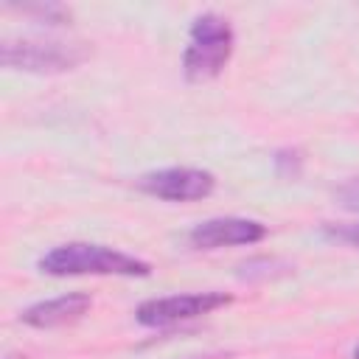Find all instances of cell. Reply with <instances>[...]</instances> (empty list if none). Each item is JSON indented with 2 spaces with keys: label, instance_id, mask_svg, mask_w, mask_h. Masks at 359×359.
I'll use <instances>...</instances> for the list:
<instances>
[{
  "label": "cell",
  "instance_id": "obj_3",
  "mask_svg": "<svg viewBox=\"0 0 359 359\" xmlns=\"http://www.w3.org/2000/svg\"><path fill=\"white\" fill-rule=\"evenodd\" d=\"M87 59V48L79 42L56 39H6L0 48V62L11 70L28 73H65Z\"/></svg>",
  "mask_w": 359,
  "mask_h": 359
},
{
  "label": "cell",
  "instance_id": "obj_1",
  "mask_svg": "<svg viewBox=\"0 0 359 359\" xmlns=\"http://www.w3.org/2000/svg\"><path fill=\"white\" fill-rule=\"evenodd\" d=\"M39 269L53 278H73V275H118V278H146L151 266L135 255L104 244L70 241L59 244L39 258Z\"/></svg>",
  "mask_w": 359,
  "mask_h": 359
},
{
  "label": "cell",
  "instance_id": "obj_9",
  "mask_svg": "<svg viewBox=\"0 0 359 359\" xmlns=\"http://www.w3.org/2000/svg\"><path fill=\"white\" fill-rule=\"evenodd\" d=\"M334 199H337L339 208H345L351 213H359V177H351L348 182H342L334 191Z\"/></svg>",
  "mask_w": 359,
  "mask_h": 359
},
{
  "label": "cell",
  "instance_id": "obj_10",
  "mask_svg": "<svg viewBox=\"0 0 359 359\" xmlns=\"http://www.w3.org/2000/svg\"><path fill=\"white\" fill-rule=\"evenodd\" d=\"M275 168H278V174H283V177H294V174L300 171V151H294V149L278 151V154H275Z\"/></svg>",
  "mask_w": 359,
  "mask_h": 359
},
{
  "label": "cell",
  "instance_id": "obj_7",
  "mask_svg": "<svg viewBox=\"0 0 359 359\" xmlns=\"http://www.w3.org/2000/svg\"><path fill=\"white\" fill-rule=\"evenodd\" d=\"M90 297L81 294V292H70V294H62V297H53V300H42V303H34L28 306L20 320L31 328H56V325H67L79 317L87 314L90 309Z\"/></svg>",
  "mask_w": 359,
  "mask_h": 359
},
{
  "label": "cell",
  "instance_id": "obj_2",
  "mask_svg": "<svg viewBox=\"0 0 359 359\" xmlns=\"http://www.w3.org/2000/svg\"><path fill=\"white\" fill-rule=\"evenodd\" d=\"M233 28L219 14H202L191 25V39L182 53V70L188 81L216 79L233 53Z\"/></svg>",
  "mask_w": 359,
  "mask_h": 359
},
{
  "label": "cell",
  "instance_id": "obj_5",
  "mask_svg": "<svg viewBox=\"0 0 359 359\" xmlns=\"http://www.w3.org/2000/svg\"><path fill=\"white\" fill-rule=\"evenodd\" d=\"M137 188L165 202H196L213 194L216 177L202 168H160L143 174L137 180Z\"/></svg>",
  "mask_w": 359,
  "mask_h": 359
},
{
  "label": "cell",
  "instance_id": "obj_8",
  "mask_svg": "<svg viewBox=\"0 0 359 359\" xmlns=\"http://www.w3.org/2000/svg\"><path fill=\"white\" fill-rule=\"evenodd\" d=\"M323 236L348 247H359V222H342V224H323Z\"/></svg>",
  "mask_w": 359,
  "mask_h": 359
},
{
  "label": "cell",
  "instance_id": "obj_6",
  "mask_svg": "<svg viewBox=\"0 0 359 359\" xmlns=\"http://www.w3.org/2000/svg\"><path fill=\"white\" fill-rule=\"evenodd\" d=\"M266 236V227L255 219H238V216H222L199 222L188 241L199 250H219V247H236V244H258Z\"/></svg>",
  "mask_w": 359,
  "mask_h": 359
},
{
  "label": "cell",
  "instance_id": "obj_4",
  "mask_svg": "<svg viewBox=\"0 0 359 359\" xmlns=\"http://www.w3.org/2000/svg\"><path fill=\"white\" fill-rule=\"evenodd\" d=\"M233 297L224 292H196V294H171V297H154L137 306L135 320L140 325H174L182 320H194L202 314H210L222 306H227Z\"/></svg>",
  "mask_w": 359,
  "mask_h": 359
},
{
  "label": "cell",
  "instance_id": "obj_11",
  "mask_svg": "<svg viewBox=\"0 0 359 359\" xmlns=\"http://www.w3.org/2000/svg\"><path fill=\"white\" fill-rule=\"evenodd\" d=\"M353 359H359V345H356V348H353Z\"/></svg>",
  "mask_w": 359,
  "mask_h": 359
}]
</instances>
